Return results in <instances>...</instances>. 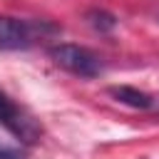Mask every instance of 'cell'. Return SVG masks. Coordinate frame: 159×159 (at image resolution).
<instances>
[{"instance_id": "7a4b0ae2", "label": "cell", "mask_w": 159, "mask_h": 159, "mask_svg": "<svg viewBox=\"0 0 159 159\" xmlns=\"http://www.w3.org/2000/svg\"><path fill=\"white\" fill-rule=\"evenodd\" d=\"M57 27L45 20H20L10 15H0V50H27L40 37L55 35Z\"/></svg>"}, {"instance_id": "5b68a950", "label": "cell", "mask_w": 159, "mask_h": 159, "mask_svg": "<svg viewBox=\"0 0 159 159\" xmlns=\"http://www.w3.org/2000/svg\"><path fill=\"white\" fill-rule=\"evenodd\" d=\"M87 22L94 30H99V32H112L117 27V17L112 12H107V10H99V7H94V10L87 12Z\"/></svg>"}, {"instance_id": "52a82bcc", "label": "cell", "mask_w": 159, "mask_h": 159, "mask_svg": "<svg viewBox=\"0 0 159 159\" xmlns=\"http://www.w3.org/2000/svg\"><path fill=\"white\" fill-rule=\"evenodd\" d=\"M157 20H159V15H157Z\"/></svg>"}, {"instance_id": "8992f818", "label": "cell", "mask_w": 159, "mask_h": 159, "mask_svg": "<svg viewBox=\"0 0 159 159\" xmlns=\"http://www.w3.org/2000/svg\"><path fill=\"white\" fill-rule=\"evenodd\" d=\"M0 159H27L22 152H17V149H5V147H0Z\"/></svg>"}, {"instance_id": "277c9868", "label": "cell", "mask_w": 159, "mask_h": 159, "mask_svg": "<svg viewBox=\"0 0 159 159\" xmlns=\"http://www.w3.org/2000/svg\"><path fill=\"white\" fill-rule=\"evenodd\" d=\"M107 92H109V97H114L117 102H122V104H127L132 109H149L154 104V99L147 92H142L137 87H129V84H114Z\"/></svg>"}, {"instance_id": "6da1fadb", "label": "cell", "mask_w": 159, "mask_h": 159, "mask_svg": "<svg viewBox=\"0 0 159 159\" xmlns=\"http://www.w3.org/2000/svg\"><path fill=\"white\" fill-rule=\"evenodd\" d=\"M50 57L57 67L84 77V80H94L104 72V62L97 52H92L89 47L82 45H72V42H57L50 47Z\"/></svg>"}, {"instance_id": "3957f363", "label": "cell", "mask_w": 159, "mask_h": 159, "mask_svg": "<svg viewBox=\"0 0 159 159\" xmlns=\"http://www.w3.org/2000/svg\"><path fill=\"white\" fill-rule=\"evenodd\" d=\"M0 124L22 144H35L40 139V127L37 122L20 107L15 104L5 92H0Z\"/></svg>"}]
</instances>
